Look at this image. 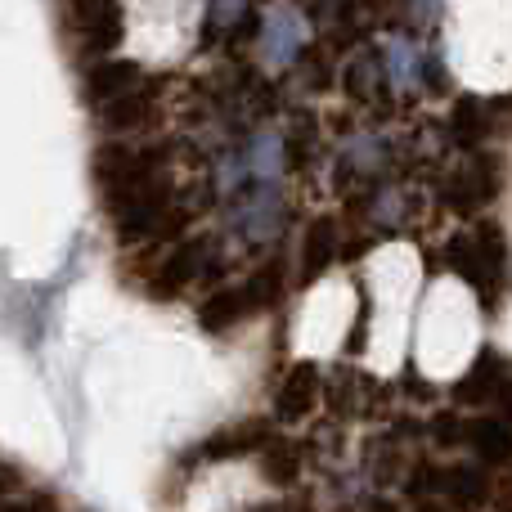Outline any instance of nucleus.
<instances>
[{
    "label": "nucleus",
    "mask_w": 512,
    "mask_h": 512,
    "mask_svg": "<svg viewBox=\"0 0 512 512\" xmlns=\"http://www.w3.org/2000/svg\"><path fill=\"white\" fill-rule=\"evenodd\" d=\"M382 72H387V86L391 95H418V90L427 86V59H432V50H427L418 36L409 32H387L382 36Z\"/></svg>",
    "instance_id": "8"
},
{
    "label": "nucleus",
    "mask_w": 512,
    "mask_h": 512,
    "mask_svg": "<svg viewBox=\"0 0 512 512\" xmlns=\"http://www.w3.org/2000/svg\"><path fill=\"white\" fill-rule=\"evenodd\" d=\"M256 5H270V0H256Z\"/></svg>",
    "instance_id": "26"
},
{
    "label": "nucleus",
    "mask_w": 512,
    "mask_h": 512,
    "mask_svg": "<svg viewBox=\"0 0 512 512\" xmlns=\"http://www.w3.org/2000/svg\"><path fill=\"white\" fill-rule=\"evenodd\" d=\"M463 450H472L481 463H512V423H504L499 414L468 418Z\"/></svg>",
    "instance_id": "20"
},
{
    "label": "nucleus",
    "mask_w": 512,
    "mask_h": 512,
    "mask_svg": "<svg viewBox=\"0 0 512 512\" xmlns=\"http://www.w3.org/2000/svg\"><path fill=\"white\" fill-rule=\"evenodd\" d=\"M391 171H396V144L378 131H355L337 149V185L342 180L378 185V180H391Z\"/></svg>",
    "instance_id": "7"
},
{
    "label": "nucleus",
    "mask_w": 512,
    "mask_h": 512,
    "mask_svg": "<svg viewBox=\"0 0 512 512\" xmlns=\"http://www.w3.org/2000/svg\"><path fill=\"white\" fill-rule=\"evenodd\" d=\"M490 131H495V108L481 95H459L445 117V144H454L459 153H477L486 149Z\"/></svg>",
    "instance_id": "13"
},
{
    "label": "nucleus",
    "mask_w": 512,
    "mask_h": 512,
    "mask_svg": "<svg viewBox=\"0 0 512 512\" xmlns=\"http://www.w3.org/2000/svg\"><path fill=\"white\" fill-rule=\"evenodd\" d=\"M490 490H495V481H490L486 463H450L436 472V495L454 512H481L490 504Z\"/></svg>",
    "instance_id": "11"
},
{
    "label": "nucleus",
    "mask_w": 512,
    "mask_h": 512,
    "mask_svg": "<svg viewBox=\"0 0 512 512\" xmlns=\"http://www.w3.org/2000/svg\"><path fill=\"white\" fill-rule=\"evenodd\" d=\"M292 221V198L283 185H248L239 198L221 203V243L225 256L234 252H270Z\"/></svg>",
    "instance_id": "1"
},
{
    "label": "nucleus",
    "mask_w": 512,
    "mask_h": 512,
    "mask_svg": "<svg viewBox=\"0 0 512 512\" xmlns=\"http://www.w3.org/2000/svg\"><path fill=\"white\" fill-rule=\"evenodd\" d=\"M140 81H144V68L135 59L104 54V59H90L86 77H81V95L95 108H104V104H113V99H122L131 86H140Z\"/></svg>",
    "instance_id": "14"
},
{
    "label": "nucleus",
    "mask_w": 512,
    "mask_h": 512,
    "mask_svg": "<svg viewBox=\"0 0 512 512\" xmlns=\"http://www.w3.org/2000/svg\"><path fill=\"white\" fill-rule=\"evenodd\" d=\"M364 216H369L373 230L396 234L414 221V194H409L400 180H378V185H369V194H364Z\"/></svg>",
    "instance_id": "18"
},
{
    "label": "nucleus",
    "mask_w": 512,
    "mask_h": 512,
    "mask_svg": "<svg viewBox=\"0 0 512 512\" xmlns=\"http://www.w3.org/2000/svg\"><path fill=\"white\" fill-rule=\"evenodd\" d=\"M441 5L445 0H396V14H400V32L418 36L423 41L427 32L441 27Z\"/></svg>",
    "instance_id": "21"
},
{
    "label": "nucleus",
    "mask_w": 512,
    "mask_h": 512,
    "mask_svg": "<svg viewBox=\"0 0 512 512\" xmlns=\"http://www.w3.org/2000/svg\"><path fill=\"white\" fill-rule=\"evenodd\" d=\"M337 256H342V221L333 212L310 216L306 230H301V248H297V283L301 288L319 283L337 265Z\"/></svg>",
    "instance_id": "9"
},
{
    "label": "nucleus",
    "mask_w": 512,
    "mask_h": 512,
    "mask_svg": "<svg viewBox=\"0 0 512 512\" xmlns=\"http://www.w3.org/2000/svg\"><path fill=\"white\" fill-rule=\"evenodd\" d=\"M252 512H292L288 504H261V508H252Z\"/></svg>",
    "instance_id": "25"
},
{
    "label": "nucleus",
    "mask_w": 512,
    "mask_h": 512,
    "mask_svg": "<svg viewBox=\"0 0 512 512\" xmlns=\"http://www.w3.org/2000/svg\"><path fill=\"white\" fill-rule=\"evenodd\" d=\"M256 0H207L203 14V45L216 50V45H239L243 36L256 32Z\"/></svg>",
    "instance_id": "15"
},
{
    "label": "nucleus",
    "mask_w": 512,
    "mask_h": 512,
    "mask_svg": "<svg viewBox=\"0 0 512 512\" xmlns=\"http://www.w3.org/2000/svg\"><path fill=\"white\" fill-rule=\"evenodd\" d=\"M310 54V14L297 5H270V14L256 23V63L265 77H288Z\"/></svg>",
    "instance_id": "5"
},
{
    "label": "nucleus",
    "mask_w": 512,
    "mask_h": 512,
    "mask_svg": "<svg viewBox=\"0 0 512 512\" xmlns=\"http://www.w3.org/2000/svg\"><path fill=\"white\" fill-rule=\"evenodd\" d=\"M63 14H68V32L77 36L86 59L113 54L126 36L122 0H63Z\"/></svg>",
    "instance_id": "6"
},
{
    "label": "nucleus",
    "mask_w": 512,
    "mask_h": 512,
    "mask_svg": "<svg viewBox=\"0 0 512 512\" xmlns=\"http://www.w3.org/2000/svg\"><path fill=\"white\" fill-rule=\"evenodd\" d=\"M301 5H306V14H310V9H319V5H333V0H297V9Z\"/></svg>",
    "instance_id": "24"
},
{
    "label": "nucleus",
    "mask_w": 512,
    "mask_h": 512,
    "mask_svg": "<svg viewBox=\"0 0 512 512\" xmlns=\"http://www.w3.org/2000/svg\"><path fill=\"white\" fill-rule=\"evenodd\" d=\"M342 90H346V99H351V104H360V108L387 104L391 86H387V72H382L378 50L360 45V50L346 59V68H342Z\"/></svg>",
    "instance_id": "16"
},
{
    "label": "nucleus",
    "mask_w": 512,
    "mask_h": 512,
    "mask_svg": "<svg viewBox=\"0 0 512 512\" xmlns=\"http://www.w3.org/2000/svg\"><path fill=\"white\" fill-rule=\"evenodd\" d=\"M158 104H162V81L144 77L140 86H131L122 99L99 108V117H104L108 135H131V131H144L149 122H158Z\"/></svg>",
    "instance_id": "12"
},
{
    "label": "nucleus",
    "mask_w": 512,
    "mask_h": 512,
    "mask_svg": "<svg viewBox=\"0 0 512 512\" xmlns=\"http://www.w3.org/2000/svg\"><path fill=\"white\" fill-rule=\"evenodd\" d=\"M252 297L248 288L239 283H216L212 292H207L203 301H198V324L207 328V333H230L234 324H243V319H252Z\"/></svg>",
    "instance_id": "19"
},
{
    "label": "nucleus",
    "mask_w": 512,
    "mask_h": 512,
    "mask_svg": "<svg viewBox=\"0 0 512 512\" xmlns=\"http://www.w3.org/2000/svg\"><path fill=\"white\" fill-rule=\"evenodd\" d=\"M225 265H230V256L221 252L216 234H207V239H176L153 261L144 292H149L153 301H176V297H185L189 288H198V283H212Z\"/></svg>",
    "instance_id": "2"
},
{
    "label": "nucleus",
    "mask_w": 512,
    "mask_h": 512,
    "mask_svg": "<svg viewBox=\"0 0 512 512\" xmlns=\"http://www.w3.org/2000/svg\"><path fill=\"white\" fill-rule=\"evenodd\" d=\"M324 405L342 418H360L378 405V382L364 378L360 369H333L324 373Z\"/></svg>",
    "instance_id": "17"
},
{
    "label": "nucleus",
    "mask_w": 512,
    "mask_h": 512,
    "mask_svg": "<svg viewBox=\"0 0 512 512\" xmlns=\"http://www.w3.org/2000/svg\"><path fill=\"white\" fill-rule=\"evenodd\" d=\"M414 512H454L450 504H441V499H423V504H418Z\"/></svg>",
    "instance_id": "23"
},
{
    "label": "nucleus",
    "mask_w": 512,
    "mask_h": 512,
    "mask_svg": "<svg viewBox=\"0 0 512 512\" xmlns=\"http://www.w3.org/2000/svg\"><path fill=\"white\" fill-rule=\"evenodd\" d=\"M499 185H504L499 158L477 149V153H463V162H454V167L445 171L436 194H441V207H450L454 216L472 221V216H481L499 198Z\"/></svg>",
    "instance_id": "4"
},
{
    "label": "nucleus",
    "mask_w": 512,
    "mask_h": 512,
    "mask_svg": "<svg viewBox=\"0 0 512 512\" xmlns=\"http://www.w3.org/2000/svg\"><path fill=\"white\" fill-rule=\"evenodd\" d=\"M319 409H324V373L315 364H292L274 387V418L297 427L306 418H315Z\"/></svg>",
    "instance_id": "10"
},
{
    "label": "nucleus",
    "mask_w": 512,
    "mask_h": 512,
    "mask_svg": "<svg viewBox=\"0 0 512 512\" xmlns=\"http://www.w3.org/2000/svg\"><path fill=\"white\" fill-rule=\"evenodd\" d=\"M0 512H63L59 495L50 490H14V495L0 499Z\"/></svg>",
    "instance_id": "22"
},
{
    "label": "nucleus",
    "mask_w": 512,
    "mask_h": 512,
    "mask_svg": "<svg viewBox=\"0 0 512 512\" xmlns=\"http://www.w3.org/2000/svg\"><path fill=\"white\" fill-rule=\"evenodd\" d=\"M90 171H95V185L108 207L113 198H126L167 176V149L162 144L140 149V144H126V140H104L95 149V158H90Z\"/></svg>",
    "instance_id": "3"
}]
</instances>
